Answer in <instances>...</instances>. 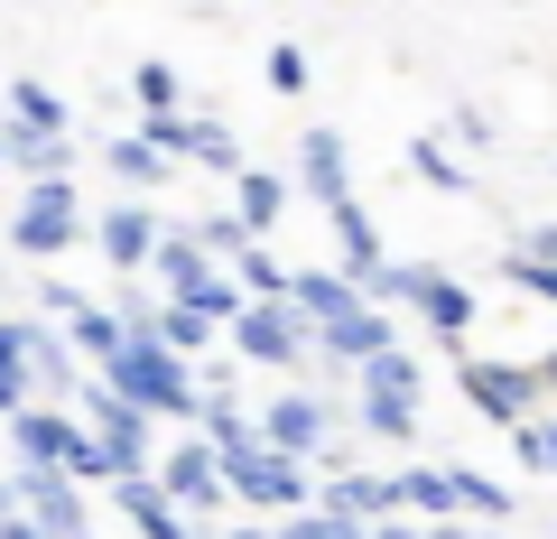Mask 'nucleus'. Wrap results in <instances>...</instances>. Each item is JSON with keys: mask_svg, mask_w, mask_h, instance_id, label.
<instances>
[{"mask_svg": "<svg viewBox=\"0 0 557 539\" xmlns=\"http://www.w3.org/2000/svg\"><path fill=\"white\" fill-rule=\"evenodd\" d=\"M251 438L270 446V456L307 465V475H335V465H354V438H344V400H325L317 381H288V391L260 400Z\"/></svg>", "mask_w": 557, "mask_h": 539, "instance_id": "obj_1", "label": "nucleus"}, {"mask_svg": "<svg viewBox=\"0 0 557 539\" xmlns=\"http://www.w3.org/2000/svg\"><path fill=\"white\" fill-rule=\"evenodd\" d=\"M548 381H557V354H465L456 363V400L483 428L548 419Z\"/></svg>", "mask_w": 557, "mask_h": 539, "instance_id": "obj_2", "label": "nucleus"}, {"mask_svg": "<svg viewBox=\"0 0 557 539\" xmlns=\"http://www.w3.org/2000/svg\"><path fill=\"white\" fill-rule=\"evenodd\" d=\"M0 242H10V260H28V270H57V260L84 242V196L75 186H20Z\"/></svg>", "mask_w": 557, "mask_h": 539, "instance_id": "obj_3", "label": "nucleus"}, {"mask_svg": "<svg viewBox=\"0 0 557 539\" xmlns=\"http://www.w3.org/2000/svg\"><path fill=\"white\" fill-rule=\"evenodd\" d=\"M65 419L84 428V446H94L102 483H121V475H149V456H159V428L139 419V409H121L112 391H94V381H84V400L65 409Z\"/></svg>", "mask_w": 557, "mask_h": 539, "instance_id": "obj_4", "label": "nucleus"}, {"mask_svg": "<svg viewBox=\"0 0 557 539\" xmlns=\"http://www.w3.org/2000/svg\"><path fill=\"white\" fill-rule=\"evenodd\" d=\"M278 177H288V205H344L354 196V140H344V121H307L298 140H288V168H278Z\"/></svg>", "mask_w": 557, "mask_h": 539, "instance_id": "obj_5", "label": "nucleus"}, {"mask_svg": "<svg viewBox=\"0 0 557 539\" xmlns=\"http://www.w3.org/2000/svg\"><path fill=\"white\" fill-rule=\"evenodd\" d=\"M149 483L168 493V512L177 520H233L223 512V475H214V446L186 428V438H159V456H149Z\"/></svg>", "mask_w": 557, "mask_h": 539, "instance_id": "obj_6", "label": "nucleus"}, {"mask_svg": "<svg viewBox=\"0 0 557 539\" xmlns=\"http://www.w3.org/2000/svg\"><path fill=\"white\" fill-rule=\"evenodd\" d=\"M307 326L288 317V307H233V326H223V363H242V372H307Z\"/></svg>", "mask_w": 557, "mask_h": 539, "instance_id": "obj_7", "label": "nucleus"}, {"mask_svg": "<svg viewBox=\"0 0 557 539\" xmlns=\"http://www.w3.org/2000/svg\"><path fill=\"white\" fill-rule=\"evenodd\" d=\"M20 381H28V409H75L94 372H84V363L65 354V335H57V326L20 317Z\"/></svg>", "mask_w": 557, "mask_h": 539, "instance_id": "obj_8", "label": "nucleus"}, {"mask_svg": "<svg viewBox=\"0 0 557 539\" xmlns=\"http://www.w3.org/2000/svg\"><path fill=\"white\" fill-rule=\"evenodd\" d=\"M493 280L511 289L520 307H548V298H557V223H548V215H530V223L493 252Z\"/></svg>", "mask_w": 557, "mask_h": 539, "instance_id": "obj_9", "label": "nucleus"}, {"mask_svg": "<svg viewBox=\"0 0 557 539\" xmlns=\"http://www.w3.org/2000/svg\"><path fill=\"white\" fill-rule=\"evenodd\" d=\"M159 205H102V215H84V242L102 252V270L112 280H139L149 270V252H159Z\"/></svg>", "mask_w": 557, "mask_h": 539, "instance_id": "obj_10", "label": "nucleus"}, {"mask_svg": "<svg viewBox=\"0 0 557 539\" xmlns=\"http://www.w3.org/2000/svg\"><path fill=\"white\" fill-rule=\"evenodd\" d=\"M10 512L38 539H94V493H75L65 475H10Z\"/></svg>", "mask_w": 557, "mask_h": 539, "instance_id": "obj_11", "label": "nucleus"}, {"mask_svg": "<svg viewBox=\"0 0 557 539\" xmlns=\"http://www.w3.org/2000/svg\"><path fill=\"white\" fill-rule=\"evenodd\" d=\"M325 242H335V280H354V298H362V280H372L381 260H391V242H381V215L362 196H344V205H325Z\"/></svg>", "mask_w": 557, "mask_h": 539, "instance_id": "obj_12", "label": "nucleus"}, {"mask_svg": "<svg viewBox=\"0 0 557 539\" xmlns=\"http://www.w3.org/2000/svg\"><path fill=\"white\" fill-rule=\"evenodd\" d=\"M0 131H20V140H75V102L47 75H10L0 84Z\"/></svg>", "mask_w": 557, "mask_h": 539, "instance_id": "obj_13", "label": "nucleus"}, {"mask_svg": "<svg viewBox=\"0 0 557 539\" xmlns=\"http://www.w3.org/2000/svg\"><path fill=\"white\" fill-rule=\"evenodd\" d=\"M0 428H10V475H65V456L84 438L65 409H20V419H0Z\"/></svg>", "mask_w": 557, "mask_h": 539, "instance_id": "obj_14", "label": "nucleus"}, {"mask_svg": "<svg viewBox=\"0 0 557 539\" xmlns=\"http://www.w3.org/2000/svg\"><path fill=\"white\" fill-rule=\"evenodd\" d=\"M446 502H456L465 530H502V539H511V520H530V502L502 475H483V465H446Z\"/></svg>", "mask_w": 557, "mask_h": 539, "instance_id": "obj_15", "label": "nucleus"}, {"mask_svg": "<svg viewBox=\"0 0 557 539\" xmlns=\"http://www.w3.org/2000/svg\"><path fill=\"white\" fill-rule=\"evenodd\" d=\"M437 140L474 168V159H493V149H511V112H502L493 94H456V102H446V121H437Z\"/></svg>", "mask_w": 557, "mask_h": 539, "instance_id": "obj_16", "label": "nucleus"}, {"mask_svg": "<svg viewBox=\"0 0 557 539\" xmlns=\"http://www.w3.org/2000/svg\"><path fill=\"white\" fill-rule=\"evenodd\" d=\"M317 512L372 530V520H391V475H372V465H335V475H317Z\"/></svg>", "mask_w": 557, "mask_h": 539, "instance_id": "obj_17", "label": "nucleus"}, {"mask_svg": "<svg viewBox=\"0 0 557 539\" xmlns=\"http://www.w3.org/2000/svg\"><path fill=\"white\" fill-rule=\"evenodd\" d=\"M344 438H372V446H418V438H428V409H418V400L354 391V400H344Z\"/></svg>", "mask_w": 557, "mask_h": 539, "instance_id": "obj_18", "label": "nucleus"}, {"mask_svg": "<svg viewBox=\"0 0 557 539\" xmlns=\"http://www.w3.org/2000/svg\"><path fill=\"white\" fill-rule=\"evenodd\" d=\"M177 168H205V177L233 186L242 168H251V149H242V131L223 112H186V140H177Z\"/></svg>", "mask_w": 557, "mask_h": 539, "instance_id": "obj_19", "label": "nucleus"}, {"mask_svg": "<svg viewBox=\"0 0 557 539\" xmlns=\"http://www.w3.org/2000/svg\"><path fill=\"white\" fill-rule=\"evenodd\" d=\"M94 159H102V177H112V205H159V196H168V177H177V168L149 159L131 131H121V140H102Z\"/></svg>", "mask_w": 557, "mask_h": 539, "instance_id": "obj_20", "label": "nucleus"}, {"mask_svg": "<svg viewBox=\"0 0 557 539\" xmlns=\"http://www.w3.org/2000/svg\"><path fill=\"white\" fill-rule=\"evenodd\" d=\"M102 512H112V520H131L139 539H186V520L168 512V493H159L149 475H121V483H102Z\"/></svg>", "mask_w": 557, "mask_h": 539, "instance_id": "obj_21", "label": "nucleus"}, {"mask_svg": "<svg viewBox=\"0 0 557 539\" xmlns=\"http://www.w3.org/2000/svg\"><path fill=\"white\" fill-rule=\"evenodd\" d=\"M223 215H233L242 233L260 242V233H270L278 215H288V177H278V168H260V159H251V168H242V177H233V205H223Z\"/></svg>", "mask_w": 557, "mask_h": 539, "instance_id": "obj_22", "label": "nucleus"}, {"mask_svg": "<svg viewBox=\"0 0 557 539\" xmlns=\"http://www.w3.org/2000/svg\"><path fill=\"white\" fill-rule=\"evenodd\" d=\"M399 168H409V177L428 186V196H483V177H474V168H465L456 149L437 140V131H428V140H409V149H399Z\"/></svg>", "mask_w": 557, "mask_h": 539, "instance_id": "obj_23", "label": "nucleus"}, {"mask_svg": "<svg viewBox=\"0 0 557 539\" xmlns=\"http://www.w3.org/2000/svg\"><path fill=\"white\" fill-rule=\"evenodd\" d=\"M121 94L139 102V121H168V112H186V65L177 57H139L131 75H121Z\"/></svg>", "mask_w": 557, "mask_h": 539, "instance_id": "obj_24", "label": "nucleus"}, {"mask_svg": "<svg viewBox=\"0 0 557 539\" xmlns=\"http://www.w3.org/2000/svg\"><path fill=\"white\" fill-rule=\"evenodd\" d=\"M354 391H381V400H418V409H428V363L409 354V344H391V354H372L354 372Z\"/></svg>", "mask_w": 557, "mask_h": 539, "instance_id": "obj_25", "label": "nucleus"}, {"mask_svg": "<svg viewBox=\"0 0 557 539\" xmlns=\"http://www.w3.org/2000/svg\"><path fill=\"white\" fill-rule=\"evenodd\" d=\"M168 223H177V233H186V242H196V252H205V260H214V270H233V260H242V252H251V233H242V223H233V215H223V205H205V215H168Z\"/></svg>", "mask_w": 557, "mask_h": 539, "instance_id": "obj_26", "label": "nucleus"}, {"mask_svg": "<svg viewBox=\"0 0 557 539\" xmlns=\"http://www.w3.org/2000/svg\"><path fill=\"white\" fill-rule=\"evenodd\" d=\"M502 438H511V465H520L530 483L557 475V419H520V428H502Z\"/></svg>", "mask_w": 557, "mask_h": 539, "instance_id": "obj_27", "label": "nucleus"}, {"mask_svg": "<svg viewBox=\"0 0 557 539\" xmlns=\"http://www.w3.org/2000/svg\"><path fill=\"white\" fill-rule=\"evenodd\" d=\"M260 84H270V94H307V84H317V57H307L298 38H278L270 65H260Z\"/></svg>", "mask_w": 557, "mask_h": 539, "instance_id": "obj_28", "label": "nucleus"}, {"mask_svg": "<svg viewBox=\"0 0 557 539\" xmlns=\"http://www.w3.org/2000/svg\"><path fill=\"white\" fill-rule=\"evenodd\" d=\"M28 409V381H20V317H0V419Z\"/></svg>", "mask_w": 557, "mask_h": 539, "instance_id": "obj_29", "label": "nucleus"}, {"mask_svg": "<svg viewBox=\"0 0 557 539\" xmlns=\"http://www.w3.org/2000/svg\"><path fill=\"white\" fill-rule=\"evenodd\" d=\"M278 539H362L354 520H335V512H317V502H307V512H288V520H270Z\"/></svg>", "mask_w": 557, "mask_h": 539, "instance_id": "obj_30", "label": "nucleus"}, {"mask_svg": "<svg viewBox=\"0 0 557 539\" xmlns=\"http://www.w3.org/2000/svg\"><path fill=\"white\" fill-rule=\"evenodd\" d=\"M75 307H84V289L65 280V270H38V326H65Z\"/></svg>", "mask_w": 557, "mask_h": 539, "instance_id": "obj_31", "label": "nucleus"}, {"mask_svg": "<svg viewBox=\"0 0 557 539\" xmlns=\"http://www.w3.org/2000/svg\"><path fill=\"white\" fill-rule=\"evenodd\" d=\"M223 539H278L270 520H223Z\"/></svg>", "mask_w": 557, "mask_h": 539, "instance_id": "obj_32", "label": "nucleus"}, {"mask_svg": "<svg viewBox=\"0 0 557 539\" xmlns=\"http://www.w3.org/2000/svg\"><path fill=\"white\" fill-rule=\"evenodd\" d=\"M94 539H102V530H94Z\"/></svg>", "mask_w": 557, "mask_h": 539, "instance_id": "obj_33", "label": "nucleus"}]
</instances>
